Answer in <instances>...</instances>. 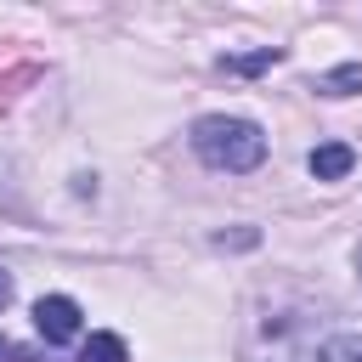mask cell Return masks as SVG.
Masks as SVG:
<instances>
[{
	"mask_svg": "<svg viewBox=\"0 0 362 362\" xmlns=\"http://www.w3.org/2000/svg\"><path fill=\"white\" fill-rule=\"evenodd\" d=\"M311 175L317 181H339V175H351V164H356V153L345 147V141H322V147H311Z\"/></svg>",
	"mask_w": 362,
	"mask_h": 362,
	"instance_id": "3957f363",
	"label": "cell"
},
{
	"mask_svg": "<svg viewBox=\"0 0 362 362\" xmlns=\"http://www.w3.org/2000/svg\"><path fill=\"white\" fill-rule=\"evenodd\" d=\"M11 305V272H0V311Z\"/></svg>",
	"mask_w": 362,
	"mask_h": 362,
	"instance_id": "9c48e42d",
	"label": "cell"
},
{
	"mask_svg": "<svg viewBox=\"0 0 362 362\" xmlns=\"http://www.w3.org/2000/svg\"><path fill=\"white\" fill-rule=\"evenodd\" d=\"M356 277H362V243H356Z\"/></svg>",
	"mask_w": 362,
	"mask_h": 362,
	"instance_id": "8fae6325",
	"label": "cell"
},
{
	"mask_svg": "<svg viewBox=\"0 0 362 362\" xmlns=\"http://www.w3.org/2000/svg\"><path fill=\"white\" fill-rule=\"evenodd\" d=\"M317 90L322 96H356L362 90V62H339V68L317 74Z\"/></svg>",
	"mask_w": 362,
	"mask_h": 362,
	"instance_id": "277c9868",
	"label": "cell"
},
{
	"mask_svg": "<svg viewBox=\"0 0 362 362\" xmlns=\"http://www.w3.org/2000/svg\"><path fill=\"white\" fill-rule=\"evenodd\" d=\"M192 153H198L209 170L243 175V170H255V164L266 158V130H260L255 119H238V113H209V119L192 124Z\"/></svg>",
	"mask_w": 362,
	"mask_h": 362,
	"instance_id": "6da1fadb",
	"label": "cell"
},
{
	"mask_svg": "<svg viewBox=\"0 0 362 362\" xmlns=\"http://www.w3.org/2000/svg\"><path fill=\"white\" fill-rule=\"evenodd\" d=\"M79 362H130V351H124L119 334H90V339L79 345Z\"/></svg>",
	"mask_w": 362,
	"mask_h": 362,
	"instance_id": "8992f818",
	"label": "cell"
},
{
	"mask_svg": "<svg viewBox=\"0 0 362 362\" xmlns=\"http://www.w3.org/2000/svg\"><path fill=\"white\" fill-rule=\"evenodd\" d=\"M272 62H283V45H260V51H243V57H221V68H226V74H243V79H249V74H266Z\"/></svg>",
	"mask_w": 362,
	"mask_h": 362,
	"instance_id": "5b68a950",
	"label": "cell"
},
{
	"mask_svg": "<svg viewBox=\"0 0 362 362\" xmlns=\"http://www.w3.org/2000/svg\"><path fill=\"white\" fill-rule=\"evenodd\" d=\"M0 362H17V345H11L6 334H0Z\"/></svg>",
	"mask_w": 362,
	"mask_h": 362,
	"instance_id": "30bf717a",
	"label": "cell"
},
{
	"mask_svg": "<svg viewBox=\"0 0 362 362\" xmlns=\"http://www.w3.org/2000/svg\"><path fill=\"white\" fill-rule=\"evenodd\" d=\"M317 362H362V334H334L317 345Z\"/></svg>",
	"mask_w": 362,
	"mask_h": 362,
	"instance_id": "52a82bcc",
	"label": "cell"
},
{
	"mask_svg": "<svg viewBox=\"0 0 362 362\" xmlns=\"http://www.w3.org/2000/svg\"><path fill=\"white\" fill-rule=\"evenodd\" d=\"M28 79H40V68H34V62H23V68H11V74L0 79V107H6V102L17 96V85H28Z\"/></svg>",
	"mask_w": 362,
	"mask_h": 362,
	"instance_id": "ba28073f",
	"label": "cell"
},
{
	"mask_svg": "<svg viewBox=\"0 0 362 362\" xmlns=\"http://www.w3.org/2000/svg\"><path fill=\"white\" fill-rule=\"evenodd\" d=\"M34 328H40L45 345H68V339H79V328H85L79 300H68V294H45V300H34Z\"/></svg>",
	"mask_w": 362,
	"mask_h": 362,
	"instance_id": "7a4b0ae2",
	"label": "cell"
}]
</instances>
